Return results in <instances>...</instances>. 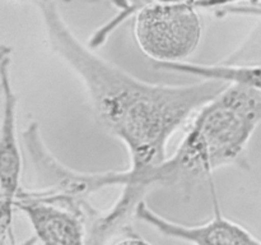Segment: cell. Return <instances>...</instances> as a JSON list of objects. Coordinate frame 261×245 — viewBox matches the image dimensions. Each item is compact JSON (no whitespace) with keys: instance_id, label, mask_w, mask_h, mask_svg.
I'll use <instances>...</instances> for the list:
<instances>
[{"instance_id":"obj_1","label":"cell","mask_w":261,"mask_h":245,"mask_svg":"<svg viewBox=\"0 0 261 245\" xmlns=\"http://www.w3.org/2000/svg\"><path fill=\"white\" fill-rule=\"evenodd\" d=\"M51 50L81 79L99 124L121 140L132 174H143L167 158L172 135L227 84H157L142 81L97 55L74 35L55 0H36Z\"/></svg>"},{"instance_id":"obj_2","label":"cell","mask_w":261,"mask_h":245,"mask_svg":"<svg viewBox=\"0 0 261 245\" xmlns=\"http://www.w3.org/2000/svg\"><path fill=\"white\" fill-rule=\"evenodd\" d=\"M260 124L261 92L228 86L196 112L172 156L143 174L126 168L127 181L121 189L138 201L154 188L190 193L218 168L242 162Z\"/></svg>"},{"instance_id":"obj_3","label":"cell","mask_w":261,"mask_h":245,"mask_svg":"<svg viewBox=\"0 0 261 245\" xmlns=\"http://www.w3.org/2000/svg\"><path fill=\"white\" fill-rule=\"evenodd\" d=\"M23 143L32 162L36 188H22L23 194L38 201L63 207L78 214L87 222L94 212L89 197L112 186H124L127 171H99L83 173L74 170L59 161L43 142L40 125L36 121L28 124L22 134Z\"/></svg>"},{"instance_id":"obj_4","label":"cell","mask_w":261,"mask_h":245,"mask_svg":"<svg viewBox=\"0 0 261 245\" xmlns=\"http://www.w3.org/2000/svg\"><path fill=\"white\" fill-rule=\"evenodd\" d=\"M190 3L147 2L134 14V37L154 64L182 63L200 45L203 23Z\"/></svg>"},{"instance_id":"obj_5","label":"cell","mask_w":261,"mask_h":245,"mask_svg":"<svg viewBox=\"0 0 261 245\" xmlns=\"http://www.w3.org/2000/svg\"><path fill=\"white\" fill-rule=\"evenodd\" d=\"M12 48L3 46L0 54L3 115L0 135V227L2 245L15 244L13 212L22 186V153L17 130L18 99L10 78Z\"/></svg>"},{"instance_id":"obj_6","label":"cell","mask_w":261,"mask_h":245,"mask_svg":"<svg viewBox=\"0 0 261 245\" xmlns=\"http://www.w3.org/2000/svg\"><path fill=\"white\" fill-rule=\"evenodd\" d=\"M213 216L204 224L189 225L173 222L153 211L145 201L135 209V218L144 222L165 237L188 242L190 245H261V240L237 222L223 216L213 180H209Z\"/></svg>"},{"instance_id":"obj_7","label":"cell","mask_w":261,"mask_h":245,"mask_svg":"<svg viewBox=\"0 0 261 245\" xmlns=\"http://www.w3.org/2000/svg\"><path fill=\"white\" fill-rule=\"evenodd\" d=\"M41 245H88L86 222L69 209L28 197L19 191L15 201Z\"/></svg>"},{"instance_id":"obj_8","label":"cell","mask_w":261,"mask_h":245,"mask_svg":"<svg viewBox=\"0 0 261 245\" xmlns=\"http://www.w3.org/2000/svg\"><path fill=\"white\" fill-rule=\"evenodd\" d=\"M161 70L177 71L204 81L222 82L227 86H240L261 92V63L257 64H153Z\"/></svg>"},{"instance_id":"obj_9","label":"cell","mask_w":261,"mask_h":245,"mask_svg":"<svg viewBox=\"0 0 261 245\" xmlns=\"http://www.w3.org/2000/svg\"><path fill=\"white\" fill-rule=\"evenodd\" d=\"M12 2H25V0H12ZM112 2H114L115 7L119 9V13H117L114 19H111V22L105 26V31L107 33H111L114 28L117 27L120 23L124 22L126 18L134 15L139 5L142 4L140 0H112Z\"/></svg>"},{"instance_id":"obj_10","label":"cell","mask_w":261,"mask_h":245,"mask_svg":"<svg viewBox=\"0 0 261 245\" xmlns=\"http://www.w3.org/2000/svg\"><path fill=\"white\" fill-rule=\"evenodd\" d=\"M114 245H152L147 241L145 239H143L139 235L134 234V232L130 230L126 234H124V236L119 237L116 241L114 242Z\"/></svg>"},{"instance_id":"obj_11","label":"cell","mask_w":261,"mask_h":245,"mask_svg":"<svg viewBox=\"0 0 261 245\" xmlns=\"http://www.w3.org/2000/svg\"><path fill=\"white\" fill-rule=\"evenodd\" d=\"M247 2H261V0H247Z\"/></svg>"}]
</instances>
